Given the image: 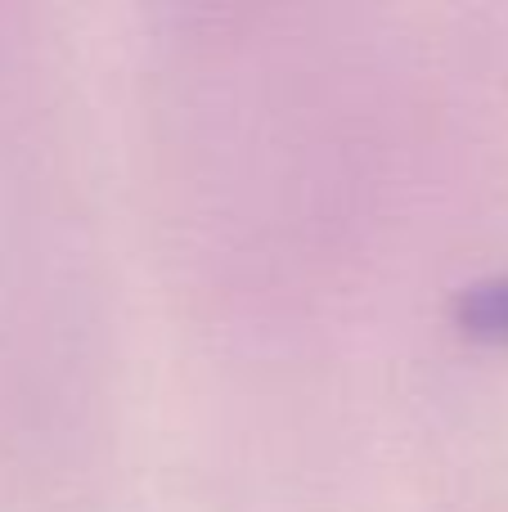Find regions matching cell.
<instances>
[{
  "instance_id": "obj_1",
  "label": "cell",
  "mask_w": 508,
  "mask_h": 512,
  "mask_svg": "<svg viewBox=\"0 0 508 512\" xmlns=\"http://www.w3.org/2000/svg\"><path fill=\"white\" fill-rule=\"evenodd\" d=\"M455 324L464 333L482 337V342L508 346V279H486L459 292L455 301Z\"/></svg>"
}]
</instances>
